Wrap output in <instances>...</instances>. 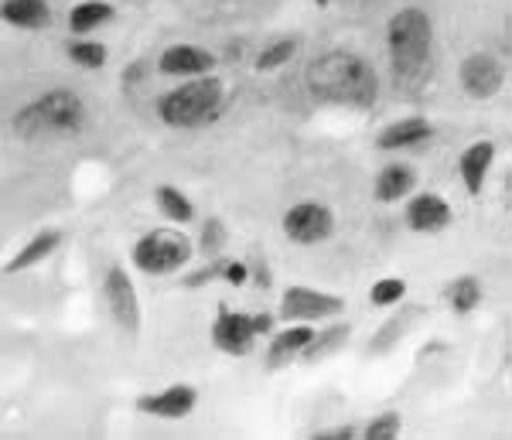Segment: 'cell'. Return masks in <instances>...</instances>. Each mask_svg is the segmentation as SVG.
I'll return each mask as SVG.
<instances>
[{"mask_svg":"<svg viewBox=\"0 0 512 440\" xmlns=\"http://www.w3.org/2000/svg\"><path fill=\"white\" fill-rule=\"evenodd\" d=\"M403 280H379V284L373 287V304H393L403 297Z\"/></svg>","mask_w":512,"mask_h":440,"instance_id":"484cf974","label":"cell"},{"mask_svg":"<svg viewBox=\"0 0 512 440\" xmlns=\"http://www.w3.org/2000/svg\"><path fill=\"white\" fill-rule=\"evenodd\" d=\"M212 69V55L198 45H175L161 55V72L168 76H205Z\"/></svg>","mask_w":512,"mask_h":440,"instance_id":"8fae6325","label":"cell"},{"mask_svg":"<svg viewBox=\"0 0 512 440\" xmlns=\"http://www.w3.org/2000/svg\"><path fill=\"white\" fill-rule=\"evenodd\" d=\"M284 232L294 239V243L311 246L332 232V212H328L325 205H315V202L294 205V209L284 215Z\"/></svg>","mask_w":512,"mask_h":440,"instance_id":"8992f818","label":"cell"},{"mask_svg":"<svg viewBox=\"0 0 512 440\" xmlns=\"http://www.w3.org/2000/svg\"><path fill=\"white\" fill-rule=\"evenodd\" d=\"M158 205H161V212L168 215V219H175V222L192 219V202H188V198L181 195L178 188H171V185L158 188Z\"/></svg>","mask_w":512,"mask_h":440,"instance_id":"ffe728a7","label":"cell"},{"mask_svg":"<svg viewBox=\"0 0 512 440\" xmlns=\"http://www.w3.org/2000/svg\"><path fill=\"white\" fill-rule=\"evenodd\" d=\"M461 86L468 89L472 96L485 99V96H495L502 86V69L492 55H472L465 65H461Z\"/></svg>","mask_w":512,"mask_h":440,"instance_id":"30bf717a","label":"cell"},{"mask_svg":"<svg viewBox=\"0 0 512 440\" xmlns=\"http://www.w3.org/2000/svg\"><path fill=\"white\" fill-rule=\"evenodd\" d=\"M229 273H226V277L229 280H233V284H243V280H246V270L243 267H239V263H233V267H226Z\"/></svg>","mask_w":512,"mask_h":440,"instance_id":"4316f807","label":"cell"},{"mask_svg":"<svg viewBox=\"0 0 512 440\" xmlns=\"http://www.w3.org/2000/svg\"><path fill=\"white\" fill-rule=\"evenodd\" d=\"M86 120V106L72 93H48L28 103L18 113V130L28 137L35 134H76Z\"/></svg>","mask_w":512,"mask_h":440,"instance_id":"277c9868","label":"cell"},{"mask_svg":"<svg viewBox=\"0 0 512 440\" xmlns=\"http://www.w3.org/2000/svg\"><path fill=\"white\" fill-rule=\"evenodd\" d=\"M492 157H495V147L492 144H472L465 154H461V178H465V185H468V192L478 195L482 192V181H485V174H489L492 168Z\"/></svg>","mask_w":512,"mask_h":440,"instance_id":"5bb4252c","label":"cell"},{"mask_svg":"<svg viewBox=\"0 0 512 440\" xmlns=\"http://www.w3.org/2000/svg\"><path fill=\"white\" fill-rule=\"evenodd\" d=\"M222 106V86L219 79H188L175 93L161 99V116L171 127H202Z\"/></svg>","mask_w":512,"mask_h":440,"instance_id":"3957f363","label":"cell"},{"mask_svg":"<svg viewBox=\"0 0 512 440\" xmlns=\"http://www.w3.org/2000/svg\"><path fill=\"white\" fill-rule=\"evenodd\" d=\"M55 246H59V232H41V236L31 239V243L24 246L11 263H7V273H21V270L35 267V263L45 260V256L52 253Z\"/></svg>","mask_w":512,"mask_h":440,"instance_id":"ac0fdd59","label":"cell"},{"mask_svg":"<svg viewBox=\"0 0 512 440\" xmlns=\"http://www.w3.org/2000/svg\"><path fill=\"white\" fill-rule=\"evenodd\" d=\"M110 7L106 4H99V0H86V4H79L76 11L69 14V24H72V31H93L99 28V24H106L110 21Z\"/></svg>","mask_w":512,"mask_h":440,"instance_id":"d6986e66","label":"cell"},{"mask_svg":"<svg viewBox=\"0 0 512 440\" xmlns=\"http://www.w3.org/2000/svg\"><path fill=\"white\" fill-rule=\"evenodd\" d=\"M188 253H192V246H188V239L181 236V232L158 229L140 239L134 249V260H137V267L147 273H171V270H178L181 263H188Z\"/></svg>","mask_w":512,"mask_h":440,"instance_id":"5b68a950","label":"cell"},{"mask_svg":"<svg viewBox=\"0 0 512 440\" xmlns=\"http://www.w3.org/2000/svg\"><path fill=\"white\" fill-rule=\"evenodd\" d=\"M195 400H198V396H195L192 386H171V389H164V393H158V396H144V400H140V410L154 413V417L175 420V417H188Z\"/></svg>","mask_w":512,"mask_h":440,"instance_id":"7c38bea8","label":"cell"},{"mask_svg":"<svg viewBox=\"0 0 512 440\" xmlns=\"http://www.w3.org/2000/svg\"><path fill=\"white\" fill-rule=\"evenodd\" d=\"M212 338H216V345L222 348V352L243 355V352H250V345L256 338V325H253V318H246V314L219 311L216 328H212Z\"/></svg>","mask_w":512,"mask_h":440,"instance_id":"9c48e42d","label":"cell"},{"mask_svg":"<svg viewBox=\"0 0 512 440\" xmlns=\"http://www.w3.org/2000/svg\"><path fill=\"white\" fill-rule=\"evenodd\" d=\"M478 297H482V290H478V284L472 277H465V280H458V284L451 287V307L454 311H472V307L478 304Z\"/></svg>","mask_w":512,"mask_h":440,"instance_id":"7402d4cb","label":"cell"},{"mask_svg":"<svg viewBox=\"0 0 512 440\" xmlns=\"http://www.w3.org/2000/svg\"><path fill=\"white\" fill-rule=\"evenodd\" d=\"M106 304H110L113 318L120 321L123 331H137V325H140L137 290L120 267H110V273H106Z\"/></svg>","mask_w":512,"mask_h":440,"instance_id":"52a82bcc","label":"cell"},{"mask_svg":"<svg viewBox=\"0 0 512 440\" xmlns=\"http://www.w3.org/2000/svg\"><path fill=\"white\" fill-rule=\"evenodd\" d=\"M280 311L291 321H315V318H328V314L342 311V301L311 287H291L284 294V307H280Z\"/></svg>","mask_w":512,"mask_h":440,"instance_id":"ba28073f","label":"cell"},{"mask_svg":"<svg viewBox=\"0 0 512 440\" xmlns=\"http://www.w3.org/2000/svg\"><path fill=\"white\" fill-rule=\"evenodd\" d=\"M0 14H4V21H11L14 28H41L48 18V7L41 4V0H7V4L0 7Z\"/></svg>","mask_w":512,"mask_h":440,"instance_id":"2e32d148","label":"cell"},{"mask_svg":"<svg viewBox=\"0 0 512 440\" xmlns=\"http://www.w3.org/2000/svg\"><path fill=\"white\" fill-rule=\"evenodd\" d=\"M308 86L311 93L325 103H342V106H369L376 99V76L359 55L349 52H332L318 58L308 69Z\"/></svg>","mask_w":512,"mask_h":440,"instance_id":"6da1fadb","label":"cell"},{"mask_svg":"<svg viewBox=\"0 0 512 440\" xmlns=\"http://www.w3.org/2000/svg\"><path fill=\"white\" fill-rule=\"evenodd\" d=\"M396 434H400V417H396V413H383V417L369 423V430H366L369 440H393Z\"/></svg>","mask_w":512,"mask_h":440,"instance_id":"cb8c5ba5","label":"cell"},{"mask_svg":"<svg viewBox=\"0 0 512 440\" xmlns=\"http://www.w3.org/2000/svg\"><path fill=\"white\" fill-rule=\"evenodd\" d=\"M294 48H297L294 41H277V45H270L267 52L260 55V62L256 65H260V69H277V65H284L287 58L294 55Z\"/></svg>","mask_w":512,"mask_h":440,"instance_id":"d4e9b609","label":"cell"},{"mask_svg":"<svg viewBox=\"0 0 512 440\" xmlns=\"http://www.w3.org/2000/svg\"><path fill=\"white\" fill-rule=\"evenodd\" d=\"M410 188H414V171L403 168V164H390V168L376 178V198H383V202H396V198H403Z\"/></svg>","mask_w":512,"mask_h":440,"instance_id":"e0dca14e","label":"cell"},{"mask_svg":"<svg viewBox=\"0 0 512 440\" xmlns=\"http://www.w3.org/2000/svg\"><path fill=\"white\" fill-rule=\"evenodd\" d=\"M427 137H431L427 120H400V123H393V127H386V134L379 137V147H383V151H400V147H414Z\"/></svg>","mask_w":512,"mask_h":440,"instance_id":"9a60e30c","label":"cell"},{"mask_svg":"<svg viewBox=\"0 0 512 440\" xmlns=\"http://www.w3.org/2000/svg\"><path fill=\"white\" fill-rule=\"evenodd\" d=\"M311 338H315V331L304 328V325H294V328H287L284 335L277 338L274 352H277V355H294V352H301V348H308V345H311Z\"/></svg>","mask_w":512,"mask_h":440,"instance_id":"44dd1931","label":"cell"},{"mask_svg":"<svg viewBox=\"0 0 512 440\" xmlns=\"http://www.w3.org/2000/svg\"><path fill=\"white\" fill-rule=\"evenodd\" d=\"M448 219H451L448 202L437 198V195H420L410 202V209H407V222L417 232H437V229L448 226Z\"/></svg>","mask_w":512,"mask_h":440,"instance_id":"4fadbf2b","label":"cell"},{"mask_svg":"<svg viewBox=\"0 0 512 440\" xmlns=\"http://www.w3.org/2000/svg\"><path fill=\"white\" fill-rule=\"evenodd\" d=\"M69 52H72V62L86 65V69H99V65L106 62V48L96 45V41H79V45H72Z\"/></svg>","mask_w":512,"mask_h":440,"instance_id":"603a6c76","label":"cell"},{"mask_svg":"<svg viewBox=\"0 0 512 440\" xmlns=\"http://www.w3.org/2000/svg\"><path fill=\"white\" fill-rule=\"evenodd\" d=\"M390 55L400 79H414L431 55V21L424 11H400L390 21Z\"/></svg>","mask_w":512,"mask_h":440,"instance_id":"7a4b0ae2","label":"cell"}]
</instances>
